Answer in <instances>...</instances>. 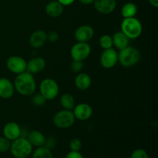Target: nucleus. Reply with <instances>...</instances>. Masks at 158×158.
<instances>
[{
    "label": "nucleus",
    "mask_w": 158,
    "mask_h": 158,
    "mask_svg": "<svg viewBox=\"0 0 158 158\" xmlns=\"http://www.w3.org/2000/svg\"><path fill=\"white\" fill-rule=\"evenodd\" d=\"M64 10V6L59 2L57 0L50 1L46 4L45 7V12L46 15L51 18H57L60 16Z\"/></svg>",
    "instance_id": "obj_17"
},
{
    "label": "nucleus",
    "mask_w": 158,
    "mask_h": 158,
    "mask_svg": "<svg viewBox=\"0 0 158 158\" xmlns=\"http://www.w3.org/2000/svg\"><path fill=\"white\" fill-rule=\"evenodd\" d=\"M121 32L128 39L135 40L139 38L143 32V26L138 19L135 17L123 18L121 23Z\"/></svg>",
    "instance_id": "obj_3"
},
{
    "label": "nucleus",
    "mask_w": 158,
    "mask_h": 158,
    "mask_svg": "<svg viewBox=\"0 0 158 158\" xmlns=\"http://www.w3.org/2000/svg\"><path fill=\"white\" fill-rule=\"evenodd\" d=\"M91 53V46L88 43L77 42L70 49V56L73 60L84 61Z\"/></svg>",
    "instance_id": "obj_7"
},
{
    "label": "nucleus",
    "mask_w": 158,
    "mask_h": 158,
    "mask_svg": "<svg viewBox=\"0 0 158 158\" xmlns=\"http://www.w3.org/2000/svg\"><path fill=\"white\" fill-rule=\"evenodd\" d=\"M66 158H84L80 151H70L66 156Z\"/></svg>",
    "instance_id": "obj_32"
},
{
    "label": "nucleus",
    "mask_w": 158,
    "mask_h": 158,
    "mask_svg": "<svg viewBox=\"0 0 158 158\" xmlns=\"http://www.w3.org/2000/svg\"><path fill=\"white\" fill-rule=\"evenodd\" d=\"M93 4L96 10L103 15L112 13L117 7L116 0H94Z\"/></svg>",
    "instance_id": "obj_12"
},
{
    "label": "nucleus",
    "mask_w": 158,
    "mask_h": 158,
    "mask_svg": "<svg viewBox=\"0 0 158 158\" xmlns=\"http://www.w3.org/2000/svg\"><path fill=\"white\" fill-rule=\"evenodd\" d=\"M32 102L35 106H41L46 103V100L43 97V96L41 94H36L35 95L32 96Z\"/></svg>",
    "instance_id": "obj_25"
},
{
    "label": "nucleus",
    "mask_w": 158,
    "mask_h": 158,
    "mask_svg": "<svg viewBox=\"0 0 158 158\" xmlns=\"http://www.w3.org/2000/svg\"><path fill=\"white\" fill-rule=\"evenodd\" d=\"M46 62L43 57H34L27 62L26 71L32 74H37L42 72L46 68Z\"/></svg>",
    "instance_id": "obj_14"
},
{
    "label": "nucleus",
    "mask_w": 158,
    "mask_h": 158,
    "mask_svg": "<svg viewBox=\"0 0 158 158\" xmlns=\"http://www.w3.org/2000/svg\"><path fill=\"white\" fill-rule=\"evenodd\" d=\"M15 90L20 95L28 97L34 94L36 89V83L34 79L33 74L28 71L16 75L14 80Z\"/></svg>",
    "instance_id": "obj_1"
},
{
    "label": "nucleus",
    "mask_w": 158,
    "mask_h": 158,
    "mask_svg": "<svg viewBox=\"0 0 158 158\" xmlns=\"http://www.w3.org/2000/svg\"><path fill=\"white\" fill-rule=\"evenodd\" d=\"M92 83V80L89 74L86 73H79L74 80V84L78 89L82 91L89 89Z\"/></svg>",
    "instance_id": "obj_18"
},
{
    "label": "nucleus",
    "mask_w": 158,
    "mask_h": 158,
    "mask_svg": "<svg viewBox=\"0 0 158 158\" xmlns=\"http://www.w3.org/2000/svg\"><path fill=\"white\" fill-rule=\"evenodd\" d=\"M73 113L76 119L81 121L87 120L93 115V108L89 104L86 103H80L74 106Z\"/></svg>",
    "instance_id": "obj_10"
},
{
    "label": "nucleus",
    "mask_w": 158,
    "mask_h": 158,
    "mask_svg": "<svg viewBox=\"0 0 158 158\" xmlns=\"http://www.w3.org/2000/svg\"><path fill=\"white\" fill-rule=\"evenodd\" d=\"M78 1L83 5H90L94 3V0H78Z\"/></svg>",
    "instance_id": "obj_34"
},
{
    "label": "nucleus",
    "mask_w": 158,
    "mask_h": 158,
    "mask_svg": "<svg viewBox=\"0 0 158 158\" xmlns=\"http://www.w3.org/2000/svg\"><path fill=\"white\" fill-rule=\"evenodd\" d=\"M40 92L46 100H52L58 96L60 87L53 79L46 78L40 83Z\"/></svg>",
    "instance_id": "obj_5"
},
{
    "label": "nucleus",
    "mask_w": 158,
    "mask_h": 158,
    "mask_svg": "<svg viewBox=\"0 0 158 158\" xmlns=\"http://www.w3.org/2000/svg\"><path fill=\"white\" fill-rule=\"evenodd\" d=\"M46 38H47L48 41L50 42V43H56L60 39V35L56 31L52 30L46 33Z\"/></svg>",
    "instance_id": "obj_30"
},
{
    "label": "nucleus",
    "mask_w": 158,
    "mask_h": 158,
    "mask_svg": "<svg viewBox=\"0 0 158 158\" xmlns=\"http://www.w3.org/2000/svg\"><path fill=\"white\" fill-rule=\"evenodd\" d=\"M32 146L26 137H19L11 141L10 152L15 158H27L33 151Z\"/></svg>",
    "instance_id": "obj_2"
},
{
    "label": "nucleus",
    "mask_w": 158,
    "mask_h": 158,
    "mask_svg": "<svg viewBox=\"0 0 158 158\" xmlns=\"http://www.w3.org/2000/svg\"><path fill=\"white\" fill-rule=\"evenodd\" d=\"M94 35V29L89 25H83L76 29L74 37L77 42L88 43L93 39Z\"/></svg>",
    "instance_id": "obj_11"
},
{
    "label": "nucleus",
    "mask_w": 158,
    "mask_h": 158,
    "mask_svg": "<svg viewBox=\"0 0 158 158\" xmlns=\"http://www.w3.org/2000/svg\"><path fill=\"white\" fill-rule=\"evenodd\" d=\"M69 149L72 151H80L82 148V142L80 139L73 138L69 141Z\"/></svg>",
    "instance_id": "obj_27"
},
{
    "label": "nucleus",
    "mask_w": 158,
    "mask_h": 158,
    "mask_svg": "<svg viewBox=\"0 0 158 158\" xmlns=\"http://www.w3.org/2000/svg\"><path fill=\"white\" fill-rule=\"evenodd\" d=\"M100 65L104 69H112L118 63V52L114 48L103 49L100 57Z\"/></svg>",
    "instance_id": "obj_8"
},
{
    "label": "nucleus",
    "mask_w": 158,
    "mask_h": 158,
    "mask_svg": "<svg viewBox=\"0 0 158 158\" xmlns=\"http://www.w3.org/2000/svg\"><path fill=\"white\" fill-rule=\"evenodd\" d=\"M150 4L152 6H154V8L158 7V0H148Z\"/></svg>",
    "instance_id": "obj_35"
},
{
    "label": "nucleus",
    "mask_w": 158,
    "mask_h": 158,
    "mask_svg": "<svg viewBox=\"0 0 158 158\" xmlns=\"http://www.w3.org/2000/svg\"><path fill=\"white\" fill-rule=\"evenodd\" d=\"M26 138L32 144V146L35 148L44 146L45 142H46V137L44 134L38 131H32L28 133Z\"/></svg>",
    "instance_id": "obj_19"
},
{
    "label": "nucleus",
    "mask_w": 158,
    "mask_h": 158,
    "mask_svg": "<svg viewBox=\"0 0 158 158\" xmlns=\"http://www.w3.org/2000/svg\"><path fill=\"white\" fill-rule=\"evenodd\" d=\"M60 105L64 110H73L75 106V99L73 96L69 94H64L61 96L60 100Z\"/></svg>",
    "instance_id": "obj_21"
},
{
    "label": "nucleus",
    "mask_w": 158,
    "mask_h": 158,
    "mask_svg": "<svg viewBox=\"0 0 158 158\" xmlns=\"http://www.w3.org/2000/svg\"><path fill=\"white\" fill-rule=\"evenodd\" d=\"M52 120L56 127L60 129H68L74 124L76 118L72 110L63 109L54 115Z\"/></svg>",
    "instance_id": "obj_6"
},
{
    "label": "nucleus",
    "mask_w": 158,
    "mask_h": 158,
    "mask_svg": "<svg viewBox=\"0 0 158 158\" xmlns=\"http://www.w3.org/2000/svg\"><path fill=\"white\" fill-rule=\"evenodd\" d=\"M113 46H115L116 49L121 50L127 46H129V39L120 31L117 32L113 35Z\"/></svg>",
    "instance_id": "obj_20"
},
{
    "label": "nucleus",
    "mask_w": 158,
    "mask_h": 158,
    "mask_svg": "<svg viewBox=\"0 0 158 158\" xmlns=\"http://www.w3.org/2000/svg\"><path fill=\"white\" fill-rule=\"evenodd\" d=\"M140 52L134 46H127L118 52V63L123 67H131L139 63Z\"/></svg>",
    "instance_id": "obj_4"
},
{
    "label": "nucleus",
    "mask_w": 158,
    "mask_h": 158,
    "mask_svg": "<svg viewBox=\"0 0 158 158\" xmlns=\"http://www.w3.org/2000/svg\"><path fill=\"white\" fill-rule=\"evenodd\" d=\"M60 3H61L63 6H69L72 5L76 0H57Z\"/></svg>",
    "instance_id": "obj_33"
},
{
    "label": "nucleus",
    "mask_w": 158,
    "mask_h": 158,
    "mask_svg": "<svg viewBox=\"0 0 158 158\" xmlns=\"http://www.w3.org/2000/svg\"><path fill=\"white\" fill-rule=\"evenodd\" d=\"M99 45L103 49H107L112 48L113 46V40L112 36L107 34H103L99 39Z\"/></svg>",
    "instance_id": "obj_24"
},
{
    "label": "nucleus",
    "mask_w": 158,
    "mask_h": 158,
    "mask_svg": "<svg viewBox=\"0 0 158 158\" xmlns=\"http://www.w3.org/2000/svg\"><path fill=\"white\" fill-rule=\"evenodd\" d=\"M3 137L12 141L21 137L22 129L18 123L15 122H8L3 127Z\"/></svg>",
    "instance_id": "obj_13"
},
{
    "label": "nucleus",
    "mask_w": 158,
    "mask_h": 158,
    "mask_svg": "<svg viewBox=\"0 0 158 158\" xmlns=\"http://www.w3.org/2000/svg\"><path fill=\"white\" fill-rule=\"evenodd\" d=\"M130 158H149V156L145 150L138 148L133 151Z\"/></svg>",
    "instance_id": "obj_28"
},
{
    "label": "nucleus",
    "mask_w": 158,
    "mask_h": 158,
    "mask_svg": "<svg viewBox=\"0 0 158 158\" xmlns=\"http://www.w3.org/2000/svg\"><path fill=\"white\" fill-rule=\"evenodd\" d=\"M137 13V7L134 3L127 2L121 9V15L123 18L135 17Z\"/></svg>",
    "instance_id": "obj_22"
},
{
    "label": "nucleus",
    "mask_w": 158,
    "mask_h": 158,
    "mask_svg": "<svg viewBox=\"0 0 158 158\" xmlns=\"http://www.w3.org/2000/svg\"><path fill=\"white\" fill-rule=\"evenodd\" d=\"M32 158H53L52 151L46 147L43 146L36 148L32 153Z\"/></svg>",
    "instance_id": "obj_23"
},
{
    "label": "nucleus",
    "mask_w": 158,
    "mask_h": 158,
    "mask_svg": "<svg viewBox=\"0 0 158 158\" xmlns=\"http://www.w3.org/2000/svg\"><path fill=\"white\" fill-rule=\"evenodd\" d=\"M56 145V140L55 139V137H49L46 138V142H45V147H46L49 149L52 150V148H54Z\"/></svg>",
    "instance_id": "obj_31"
},
{
    "label": "nucleus",
    "mask_w": 158,
    "mask_h": 158,
    "mask_svg": "<svg viewBox=\"0 0 158 158\" xmlns=\"http://www.w3.org/2000/svg\"><path fill=\"white\" fill-rule=\"evenodd\" d=\"M83 68V61H77V60H73L71 63V69L74 73H79L82 71Z\"/></svg>",
    "instance_id": "obj_29"
},
{
    "label": "nucleus",
    "mask_w": 158,
    "mask_h": 158,
    "mask_svg": "<svg viewBox=\"0 0 158 158\" xmlns=\"http://www.w3.org/2000/svg\"><path fill=\"white\" fill-rule=\"evenodd\" d=\"M47 41L46 32L43 29H38L32 33L29 37V44L33 49L42 47Z\"/></svg>",
    "instance_id": "obj_15"
},
{
    "label": "nucleus",
    "mask_w": 158,
    "mask_h": 158,
    "mask_svg": "<svg viewBox=\"0 0 158 158\" xmlns=\"http://www.w3.org/2000/svg\"><path fill=\"white\" fill-rule=\"evenodd\" d=\"M27 62L19 56H11L6 60V67L10 72L16 75L26 71Z\"/></svg>",
    "instance_id": "obj_9"
},
{
    "label": "nucleus",
    "mask_w": 158,
    "mask_h": 158,
    "mask_svg": "<svg viewBox=\"0 0 158 158\" xmlns=\"http://www.w3.org/2000/svg\"><path fill=\"white\" fill-rule=\"evenodd\" d=\"M11 141L5 137H0V153H5L10 148Z\"/></svg>",
    "instance_id": "obj_26"
},
{
    "label": "nucleus",
    "mask_w": 158,
    "mask_h": 158,
    "mask_svg": "<svg viewBox=\"0 0 158 158\" xmlns=\"http://www.w3.org/2000/svg\"><path fill=\"white\" fill-rule=\"evenodd\" d=\"M15 92L14 85L9 79L0 78V97L2 99H10Z\"/></svg>",
    "instance_id": "obj_16"
}]
</instances>
